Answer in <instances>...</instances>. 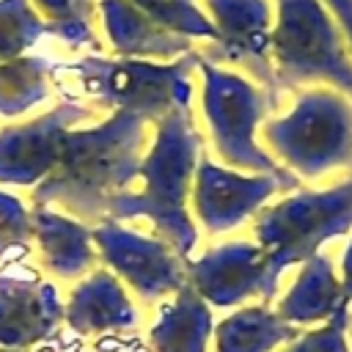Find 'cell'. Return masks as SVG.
Masks as SVG:
<instances>
[{
	"instance_id": "1",
	"label": "cell",
	"mask_w": 352,
	"mask_h": 352,
	"mask_svg": "<svg viewBox=\"0 0 352 352\" xmlns=\"http://www.w3.org/2000/svg\"><path fill=\"white\" fill-rule=\"evenodd\" d=\"M138 116L121 113L94 132L66 135L60 170L36 190V201H63L80 214H96L113 201L129 176H135V148L140 140Z\"/></svg>"
},
{
	"instance_id": "2",
	"label": "cell",
	"mask_w": 352,
	"mask_h": 352,
	"mask_svg": "<svg viewBox=\"0 0 352 352\" xmlns=\"http://www.w3.org/2000/svg\"><path fill=\"white\" fill-rule=\"evenodd\" d=\"M270 55L275 85H324L352 99V55L324 0H278Z\"/></svg>"
},
{
	"instance_id": "3",
	"label": "cell",
	"mask_w": 352,
	"mask_h": 352,
	"mask_svg": "<svg viewBox=\"0 0 352 352\" xmlns=\"http://www.w3.org/2000/svg\"><path fill=\"white\" fill-rule=\"evenodd\" d=\"M272 151L294 176L316 179L352 165V99L336 88H308L292 113L264 126Z\"/></svg>"
},
{
	"instance_id": "4",
	"label": "cell",
	"mask_w": 352,
	"mask_h": 352,
	"mask_svg": "<svg viewBox=\"0 0 352 352\" xmlns=\"http://www.w3.org/2000/svg\"><path fill=\"white\" fill-rule=\"evenodd\" d=\"M352 228V176L327 190H297L264 209L256 220V245L264 250L270 280L319 253V248Z\"/></svg>"
},
{
	"instance_id": "5",
	"label": "cell",
	"mask_w": 352,
	"mask_h": 352,
	"mask_svg": "<svg viewBox=\"0 0 352 352\" xmlns=\"http://www.w3.org/2000/svg\"><path fill=\"white\" fill-rule=\"evenodd\" d=\"M192 151H195V138H184V121L179 110H170L162 129H160V146L151 154V162L146 168L148 176V190L140 195H113L110 212L118 217H132V214H148L160 223V228L179 245L182 256L190 250L195 231L190 220L184 217L182 195H184V182L192 168Z\"/></svg>"
},
{
	"instance_id": "6",
	"label": "cell",
	"mask_w": 352,
	"mask_h": 352,
	"mask_svg": "<svg viewBox=\"0 0 352 352\" xmlns=\"http://www.w3.org/2000/svg\"><path fill=\"white\" fill-rule=\"evenodd\" d=\"M204 72H206L204 104H206V116H209L214 146H217L220 157L228 165L248 168V170L297 184V176L278 168L275 160L264 148H258V143L253 138L261 116L272 104L270 94H261L248 80L228 74V72H217L206 63H204Z\"/></svg>"
},
{
	"instance_id": "7",
	"label": "cell",
	"mask_w": 352,
	"mask_h": 352,
	"mask_svg": "<svg viewBox=\"0 0 352 352\" xmlns=\"http://www.w3.org/2000/svg\"><path fill=\"white\" fill-rule=\"evenodd\" d=\"M297 184L275 179V176H239L231 170H223L212 165L209 160L198 168V187H195V206L209 231H223L236 223H242L248 214H253L272 192L292 190Z\"/></svg>"
},
{
	"instance_id": "8",
	"label": "cell",
	"mask_w": 352,
	"mask_h": 352,
	"mask_svg": "<svg viewBox=\"0 0 352 352\" xmlns=\"http://www.w3.org/2000/svg\"><path fill=\"white\" fill-rule=\"evenodd\" d=\"M217 16V41L223 58L242 63L258 77L270 96L275 91V69L270 55V6L267 0H206Z\"/></svg>"
},
{
	"instance_id": "9",
	"label": "cell",
	"mask_w": 352,
	"mask_h": 352,
	"mask_svg": "<svg viewBox=\"0 0 352 352\" xmlns=\"http://www.w3.org/2000/svg\"><path fill=\"white\" fill-rule=\"evenodd\" d=\"M198 289L217 305H234L250 294H261V300H272L275 283L267 272V258L258 245L234 242L212 250L195 267Z\"/></svg>"
},
{
	"instance_id": "10",
	"label": "cell",
	"mask_w": 352,
	"mask_h": 352,
	"mask_svg": "<svg viewBox=\"0 0 352 352\" xmlns=\"http://www.w3.org/2000/svg\"><path fill=\"white\" fill-rule=\"evenodd\" d=\"M82 116L85 110L66 104L25 129L6 132L0 138V179H8L11 168H16L14 182H30L36 173L55 168L63 151V126Z\"/></svg>"
},
{
	"instance_id": "11",
	"label": "cell",
	"mask_w": 352,
	"mask_h": 352,
	"mask_svg": "<svg viewBox=\"0 0 352 352\" xmlns=\"http://www.w3.org/2000/svg\"><path fill=\"white\" fill-rule=\"evenodd\" d=\"M341 305V280L333 270V261L324 253L302 261L297 280L278 305V316L292 324H314L330 319Z\"/></svg>"
},
{
	"instance_id": "12",
	"label": "cell",
	"mask_w": 352,
	"mask_h": 352,
	"mask_svg": "<svg viewBox=\"0 0 352 352\" xmlns=\"http://www.w3.org/2000/svg\"><path fill=\"white\" fill-rule=\"evenodd\" d=\"M294 338H300L297 324L258 305L228 316L217 327V352H272Z\"/></svg>"
},
{
	"instance_id": "13",
	"label": "cell",
	"mask_w": 352,
	"mask_h": 352,
	"mask_svg": "<svg viewBox=\"0 0 352 352\" xmlns=\"http://www.w3.org/2000/svg\"><path fill=\"white\" fill-rule=\"evenodd\" d=\"M349 314L352 308L338 305V311L324 319L319 327L294 338V344L283 352H352L349 349Z\"/></svg>"
},
{
	"instance_id": "14",
	"label": "cell",
	"mask_w": 352,
	"mask_h": 352,
	"mask_svg": "<svg viewBox=\"0 0 352 352\" xmlns=\"http://www.w3.org/2000/svg\"><path fill=\"white\" fill-rule=\"evenodd\" d=\"M330 14L336 16L338 28L344 30V38H346V47H349V55H352V0H324Z\"/></svg>"
},
{
	"instance_id": "15",
	"label": "cell",
	"mask_w": 352,
	"mask_h": 352,
	"mask_svg": "<svg viewBox=\"0 0 352 352\" xmlns=\"http://www.w3.org/2000/svg\"><path fill=\"white\" fill-rule=\"evenodd\" d=\"M338 280H341V305L352 308V239H349V245H346V250L341 256V275H338Z\"/></svg>"
},
{
	"instance_id": "16",
	"label": "cell",
	"mask_w": 352,
	"mask_h": 352,
	"mask_svg": "<svg viewBox=\"0 0 352 352\" xmlns=\"http://www.w3.org/2000/svg\"><path fill=\"white\" fill-rule=\"evenodd\" d=\"M349 336H352V314H349Z\"/></svg>"
}]
</instances>
